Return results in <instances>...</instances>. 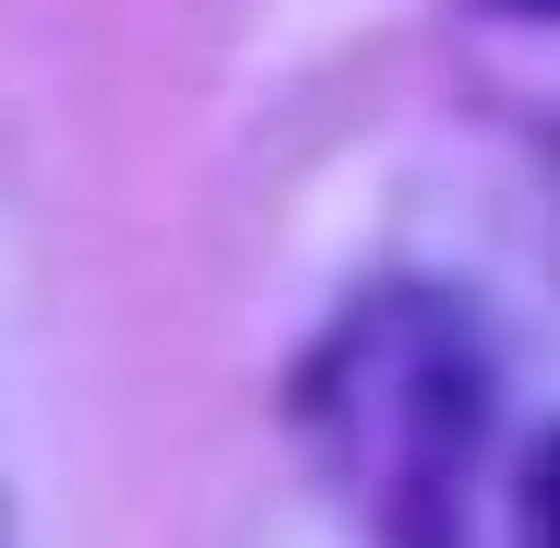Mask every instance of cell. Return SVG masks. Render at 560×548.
Masks as SVG:
<instances>
[{
	"label": "cell",
	"mask_w": 560,
	"mask_h": 548,
	"mask_svg": "<svg viewBox=\"0 0 560 548\" xmlns=\"http://www.w3.org/2000/svg\"><path fill=\"white\" fill-rule=\"evenodd\" d=\"M525 548H560V441L537 453V477H525Z\"/></svg>",
	"instance_id": "obj_1"
},
{
	"label": "cell",
	"mask_w": 560,
	"mask_h": 548,
	"mask_svg": "<svg viewBox=\"0 0 560 548\" xmlns=\"http://www.w3.org/2000/svg\"><path fill=\"white\" fill-rule=\"evenodd\" d=\"M525 12H560V0H525Z\"/></svg>",
	"instance_id": "obj_2"
}]
</instances>
